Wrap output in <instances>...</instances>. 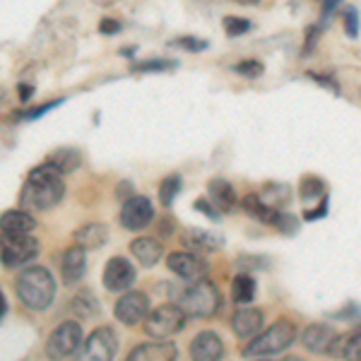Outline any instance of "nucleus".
Returning a JSON list of instances; mask_svg holds the SVG:
<instances>
[{
	"label": "nucleus",
	"instance_id": "nucleus-30",
	"mask_svg": "<svg viewBox=\"0 0 361 361\" xmlns=\"http://www.w3.org/2000/svg\"><path fill=\"white\" fill-rule=\"evenodd\" d=\"M250 27L253 25H250V20H246V17H236V15L224 17V29L229 37H241V34L250 32Z\"/></svg>",
	"mask_w": 361,
	"mask_h": 361
},
{
	"label": "nucleus",
	"instance_id": "nucleus-32",
	"mask_svg": "<svg viewBox=\"0 0 361 361\" xmlns=\"http://www.w3.org/2000/svg\"><path fill=\"white\" fill-rule=\"evenodd\" d=\"M345 32L349 39L359 37V10L354 5H347L345 8Z\"/></svg>",
	"mask_w": 361,
	"mask_h": 361
},
{
	"label": "nucleus",
	"instance_id": "nucleus-19",
	"mask_svg": "<svg viewBox=\"0 0 361 361\" xmlns=\"http://www.w3.org/2000/svg\"><path fill=\"white\" fill-rule=\"evenodd\" d=\"M130 253L140 260V265L152 267L159 263L161 255H164V246H161V241L154 236H140L130 243Z\"/></svg>",
	"mask_w": 361,
	"mask_h": 361
},
{
	"label": "nucleus",
	"instance_id": "nucleus-5",
	"mask_svg": "<svg viewBox=\"0 0 361 361\" xmlns=\"http://www.w3.org/2000/svg\"><path fill=\"white\" fill-rule=\"evenodd\" d=\"M185 323V313L180 311L178 304H164L157 306L154 311H149L145 316L142 325L145 333H147L152 340H166V337L176 335Z\"/></svg>",
	"mask_w": 361,
	"mask_h": 361
},
{
	"label": "nucleus",
	"instance_id": "nucleus-22",
	"mask_svg": "<svg viewBox=\"0 0 361 361\" xmlns=\"http://www.w3.org/2000/svg\"><path fill=\"white\" fill-rule=\"evenodd\" d=\"M80 152L78 149H73V147H61V149H54L49 157H46V164H51L56 169L58 173H70V171H75V169L80 166Z\"/></svg>",
	"mask_w": 361,
	"mask_h": 361
},
{
	"label": "nucleus",
	"instance_id": "nucleus-1",
	"mask_svg": "<svg viewBox=\"0 0 361 361\" xmlns=\"http://www.w3.org/2000/svg\"><path fill=\"white\" fill-rule=\"evenodd\" d=\"M63 195H66L63 173H58L51 164L42 161V164L29 171L25 188H22V195H20V202L29 209L46 212V209L56 207L58 202L63 200Z\"/></svg>",
	"mask_w": 361,
	"mask_h": 361
},
{
	"label": "nucleus",
	"instance_id": "nucleus-6",
	"mask_svg": "<svg viewBox=\"0 0 361 361\" xmlns=\"http://www.w3.org/2000/svg\"><path fill=\"white\" fill-rule=\"evenodd\" d=\"M80 345H82V328H80V323H75V320H66V323H61L54 333L49 335L44 352L51 361H61L78 352Z\"/></svg>",
	"mask_w": 361,
	"mask_h": 361
},
{
	"label": "nucleus",
	"instance_id": "nucleus-41",
	"mask_svg": "<svg viewBox=\"0 0 361 361\" xmlns=\"http://www.w3.org/2000/svg\"><path fill=\"white\" fill-rule=\"evenodd\" d=\"M17 92H20V102H27V99L29 97H32V87H27V85H20V90H17Z\"/></svg>",
	"mask_w": 361,
	"mask_h": 361
},
{
	"label": "nucleus",
	"instance_id": "nucleus-26",
	"mask_svg": "<svg viewBox=\"0 0 361 361\" xmlns=\"http://www.w3.org/2000/svg\"><path fill=\"white\" fill-rule=\"evenodd\" d=\"M258 197L265 202L267 207L282 209V207L289 202V197H292V190H289L287 185H282V183H270V185L265 188V193H263V195H258Z\"/></svg>",
	"mask_w": 361,
	"mask_h": 361
},
{
	"label": "nucleus",
	"instance_id": "nucleus-34",
	"mask_svg": "<svg viewBox=\"0 0 361 361\" xmlns=\"http://www.w3.org/2000/svg\"><path fill=\"white\" fill-rule=\"evenodd\" d=\"M176 63H171V61H145V63H137L135 68V73H161V70H171Z\"/></svg>",
	"mask_w": 361,
	"mask_h": 361
},
{
	"label": "nucleus",
	"instance_id": "nucleus-33",
	"mask_svg": "<svg viewBox=\"0 0 361 361\" xmlns=\"http://www.w3.org/2000/svg\"><path fill=\"white\" fill-rule=\"evenodd\" d=\"M234 70L238 75H243V78H260L265 68L260 61H241V63H236Z\"/></svg>",
	"mask_w": 361,
	"mask_h": 361
},
{
	"label": "nucleus",
	"instance_id": "nucleus-31",
	"mask_svg": "<svg viewBox=\"0 0 361 361\" xmlns=\"http://www.w3.org/2000/svg\"><path fill=\"white\" fill-rule=\"evenodd\" d=\"M272 226L282 231V234H296V231H299V222H296V219L292 217V214L282 212V209H277L275 222H272Z\"/></svg>",
	"mask_w": 361,
	"mask_h": 361
},
{
	"label": "nucleus",
	"instance_id": "nucleus-42",
	"mask_svg": "<svg viewBox=\"0 0 361 361\" xmlns=\"http://www.w3.org/2000/svg\"><path fill=\"white\" fill-rule=\"evenodd\" d=\"M5 311H8V304H5V296H3V292H0V320H3Z\"/></svg>",
	"mask_w": 361,
	"mask_h": 361
},
{
	"label": "nucleus",
	"instance_id": "nucleus-29",
	"mask_svg": "<svg viewBox=\"0 0 361 361\" xmlns=\"http://www.w3.org/2000/svg\"><path fill=\"white\" fill-rule=\"evenodd\" d=\"M323 190H325L323 180L316 176H306L301 180V200H316V197L323 195Z\"/></svg>",
	"mask_w": 361,
	"mask_h": 361
},
{
	"label": "nucleus",
	"instance_id": "nucleus-28",
	"mask_svg": "<svg viewBox=\"0 0 361 361\" xmlns=\"http://www.w3.org/2000/svg\"><path fill=\"white\" fill-rule=\"evenodd\" d=\"M180 190V176H166L164 180L159 183V200L161 205L169 207L173 202V197L178 195Z\"/></svg>",
	"mask_w": 361,
	"mask_h": 361
},
{
	"label": "nucleus",
	"instance_id": "nucleus-7",
	"mask_svg": "<svg viewBox=\"0 0 361 361\" xmlns=\"http://www.w3.org/2000/svg\"><path fill=\"white\" fill-rule=\"evenodd\" d=\"M39 253V241L34 236H13L0 231V260L5 267H20L34 260Z\"/></svg>",
	"mask_w": 361,
	"mask_h": 361
},
{
	"label": "nucleus",
	"instance_id": "nucleus-43",
	"mask_svg": "<svg viewBox=\"0 0 361 361\" xmlns=\"http://www.w3.org/2000/svg\"><path fill=\"white\" fill-rule=\"evenodd\" d=\"M282 361H301V359H296V357H289V359H282Z\"/></svg>",
	"mask_w": 361,
	"mask_h": 361
},
{
	"label": "nucleus",
	"instance_id": "nucleus-25",
	"mask_svg": "<svg viewBox=\"0 0 361 361\" xmlns=\"http://www.w3.org/2000/svg\"><path fill=\"white\" fill-rule=\"evenodd\" d=\"M231 299L236 304H250L255 299V279L250 275H236L231 282Z\"/></svg>",
	"mask_w": 361,
	"mask_h": 361
},
{
	"label": "nucleus",
	"instance_id": "nucleus-12",
	"mask_svg": "<svg viewBox=\"0 0 361 361\" xmlns=\"http://www.w3.org/2000/svg\"><path fill=\"white\" fill-rule=\"evenodd\" d=\"M166 265L173 275H178L180 279H188V282H197L207 275V263L202 258H197L195 253H185V250H178V253H171L166 258Z\"/></svg>",
	"mask_w": 361,
	"mask_h": 361
},
{
	"label": "nucleus",
	"instance_id": "nucleus-10",
	"mask_svg": "<svg viewBox=\"0 0 361 361\" xmlns=\"http://www.w3.org/2000/svg\"><path fill=\"white\" fill-rule=\"evenodd\" d=\"M135 277V265L128 258H123V255H116L104 267V287L109 292H126V289L133 287Z\"/></svg>",
	"mask_w": 361,
	"mask_h": 361
},
{
	"label": "nucleus",
	"instance_id": "nucleus-44",
	"mask_svg": "<svg viewBox=\"0 0 361 361\" xmlns=\"http://www.w3.org/2000/svg\"><path fill=\"white\" fill-rule=\"evenodd\" d=\"M258 361H267V359H258Z\"/></svg>",
	"mask_w": 361,
	"mask_h": 361
},
{
	"label": "nucleus",
	"instance_id": "nucleus-40",
	"mask_svg": "<svg viewBox=\"0 0 361 361\" xmlns=\"http://www.w3.org/2000/svg\"><path fill=\"white\" fill-rule=\"evenodd\" d=\"M325 212H328V202H323V205H320L318 209H306L304 217L306 219H318V217H323Z\"/></svg>",
	"mask_w": 361,
	"mask_h": 361
},
{
	"label": "nucleus",
	"instance_id": "nucleus-21",
	"mask_svg": "<svg viewBox=\"0 0 361 361\" xmlns=\"http://www.w3.org/2000/svg\"><path fill=\"white\" fill-rule=\"evenodd\" d=\"M109 241V229L104 224H85L75 231V246L85 248V250H97Z\"/></svg>",
	"mask_w": 361,
	"mask_h": 361
},
{
	"label": "nucleus",
	"instance_id": "nucleus-27",
	"mask_svg": "<svg viewBox=\"0 0 361 361\" xmlns=\"http://www.w3.org/2000/svg\"><path fill=\"white\" fill-rule=\"evenodd\" d=\"M73 311L78 313L80 318H92L99 311V306H97V301L92 299L90 292H80L73 301Z\"/></svg>",
	"mask_w": 361,
	"mask_h": 361
},
{
	"label": "nucleus",
	"instance_id": "nucleus-20",
	"mask_svg": "<svg viewBox=\"0 0 361 361\" xmlns=\"http://www.w3.org/2000/svg\"><path fill=\"white\" fill-rule=\"evenodd\" d=\"M207 193H209V202L219 209V212H229L231 207L236 205V190L229 180L224 178H212L207 183Z\"/></svg>",
	"mask_w": 361,
	"mask_h": 361
},
{
	"label": "nucleus",
	"instance_id": "nucleus-8",
	"mask_svg": "<svg viewBox=\"0 0 361 361\" xmlns=\"http://www.w3.org/2000/svg\"><path fill=\"white\" fill-rule=\"evenodd\" d=\"M118 340L109 325H102L82 342V347L75 354V361H114Z\"/></svg>",
	"mask_w": 361,
	"mask_h": 361
},
{
	"label": "nucleus",
	"instance_id": "nucleus-3",
	"mask_svg": "<svg viewBox=\"0 0 361 361\" xmlns=\"http://www.w3.org/2000/svg\"><path fill=\"white\" fill-rule=\"evenodd\" d=\"M296 340V325L287 318H279L263 335H255L250 345L243 349L246 357H270V354L284 352Z\"/></svg>",
	"mask_w": 361,
	"mask_h": 361
},
{
	"label": "nucleus",
	"instance_id": "nucleus-17",
	"mask_svg": "<svg viewBox=\"0 0 361 361\" xmlns=\"http://www.w3.org/2000/svg\"><path fill=\"white\" fill-rule=\"evenodd\" d=\"M231 328L241 340H253L263 330V311L258 308H238L231 318Z\"/></svg>",
	"mask_w": 361,
	"mask_h": 361
},
{
	"label": "nucleus",
	"instance_id": "nucleus-11",
	"mask_svg": "<svg viewBox=\"0 0 361 361\" xmlns=\"http://www.w3.org/2000/svg\"><path fill=\"white\" fill-rule=\"evenodd\" d=\"M147 313H149V299L145 292H126L116 301V318L123 325L142 323Z\"/></svg>",
	"mask_w": 361,
	"mask_h": 361
},
{
	"label": "nucleus",
	"instance_id": "nucleus-35",
	"mask_svg": "<svg viewBox=\"0 0 361 361\" xmlns=\"http://www.w3.org/2000/svg\"><path fill=\"white\" fill-rule=\"evenodd\" d=\"M171 46H180V49H185V51H205L207 42L197 37H178V39H173Z\"/></svg>",
	"mask_w": 361,
	"mask_h": 361
},
{
	"label": "nucleus",
	"instance_id": "nucleus-4",
	"mask_svg": "<svg viewBox=\"0 0 361 361\" xmlns=\"http://www.w3.org/2000/svg\"><path fill=\"white\" fill-rule=\"evenodd\" d=\"M222 306V296H219V289L214 287L207 279H197L193 282V287H188L178 299V308L185 313V316L193 318H209L219 311Z\"/></svg>",
	"mask_w": 361,
	"mask_h": 361
},
{
	"label": "nucleus",
	"instance_id": "nucleus-14",
	"mask_svg": "<svg viewBox=\"0 0 361 361\" xmlns=\"http://www.w3.org/2000/svg\"><path fill=\"white\" fill-rule=\"evenodd\" d=\"M85 270H87V255H85V248L80 246H70L61 258V277H63V284L73 287L78 284L80 279L85 277Z\"/></svg>",
	"mask_w": 361,
	"mask_h": 361
},
{
	"label": "nucleus",
	"instance_id": "nucleus-23",
	"mask_svg": "<svg viewBox=\"0 0 361 361\" xmlns=\"http://www.w3.org/2000/svg\"><path fill=\"white\" fill-rule=\"evenodd\" d=\"M330 354L333 357H342L345 361H361V333L337 337Z\"/></svg>",
	"mask_w": 361,
	"mask_h": 361
},
{
	"label": "nucleus",
	"instance_id": "nucleus-36",
	"mask_svg": "<svg viewBox=\"0 0 361 361\" xmlns=\"http://www.w3.org/2000/svg\"><path fill=\"white\" fill-rule=\"evenodd\" d=\"M195 209H197V212H205L209 219H219V209L214 207L209 200H205V197H200V200L195 202Z\"/></svg>",
	"mask_w": 361,
	"mask_h": 361
},
{
	"label": "nucleus",
	"instance_id": "nucleus-13",
	"mask_svg": "<svg viewBox=\"0 0 361 361\" xmlns=\"http://www.w3.org/2000/svg\"><path fill=\"white\" fill-rule=\"evenodd\" d=\"M222 357H224V342L212 330L195 335V340L190 342V359L193 361H222Z\"/></svg>",
	"mask_w": 361,
	"mask_h": 361
},
{
	"label": "nucleus",
	"instance_id": "nucleus-24",
	"mask_svg": "<svg viewBox=\"0 0 361 361\" xmlns=\"http://www.w3.org/2000/svg\"><path fill=\"white\" fill-rule=\"evenodd\" d=\"M183 243L193 250H202V253H209V250H217L222 246V238L209 234V231H202V229H188L183 234Z\"/></svg>",
	"mask_w": 361,
	"mask_h": 361
},
{
	"label": "nucleus",
	"instance_id": "nucleus-38",
	"mask_svg": "<svg viewBox=\"0 0 361 361\" xmlns=\"http://www.w3.org/2000/svg\"><path fill=\"white\" fill-rule=\"evenodd\" d=\"M318 34H320V27H311V29L306 32L304 56H306V54H311V51H313V46H316V42H318Z\"/></svg>",
	"mask_w": 361,
	"mask_h": 361
},
{
	"label": "nucleus",
	"instance_id": "nucleus-39",
	"mask_svg": "<svg viewBox=\"0 0 361 361\" xmlns=\"http://www.w3.org/2000/svg\"><path fill=\"white\" fill-rule=\"evenodd\" d=\"M121 25L116 20H102V34H116Z\"/></svg>",
	"mask_w": 361,
	"mask_h": 361
},
{
	"label": "nucleus",
	"instance_id": "nucleus-9",
	"mask_svg": "<svg viewBox=\"0 0 361 361\" xmlns=\"http://www.w3.org/2000/svg\"><path fill=\"white\" fill-rule=\"evenodd\" d=\"M154 219V207L149 202V197L145 195H130L121 207V224L130 231H140L145 226H149Z\"/></svg>",
	"mask_w": 361,
	"mask_h": 361
},
{
	"label": "nucleus",
	"instance_id": "nucleus-15",
	"mask_svg": "<svg viewBox=\"0 0 361 361\" xmlns=\"http://www.w3.org/2000/svg\"><path fill=\"white\" fill-rule=\"evenodd\" d=\"M337 340V333L330 325H323V323H313L308 325V328L304 330V335H301V342H304V347L308 349V352L313 354H325L330 352Z\"/></svg>",
	"mask_w": 361,
	"mask_h": 361
},
{
	"label": "nucleus",
	"instance_id": "nucleus-18",
	"mask_svg": "<svg viewBox=\"0 0 361 361\" xmlns=\"http://www.w3.org/2000/svg\"><path fill=\"white\" fill-rule=\"evenodd\" d=\"M37 219L27 212V209H8V212L0 214V231L3 234H13V236H25L32 234Z\"/></svg>",
	"mask_w": 361,
	"mask_h": 361
},
{
	"label": "nucleus",
	"instance_id": "nucleus-16",
	"mask_svg": "<svg viewBox=\"0 0 361 361\" xmlns=\"http://www.w3.org/2000/svg\"><path fill=\"white\" fill-rule=\"evenodd\" d=\"M176 357H178L176 345L164 340H154L133 349L128 361H176Z\"/></svg>",
	"mask_w": 361,
	"mask_h": 361
},
{
	"label": "nucleus",
	"instance_id": "nucleus-2",
	"mask_svg": "<svg viewBox=\"0 0 361 361\" xmlns=\"http://www.w3.org/2000/svg\"><path fill=\"white\" fill-rule=\"evenodd\" d=\"M17 296L27 308L32 311H44V308L51 306L56 296V279L51 277V272L46 267H27V270L20 272L17 277Z\"/></svg>",
	"mask_w": 361,
	"mask_h": 361
},
{
	"label": "nucleus",
	"instance_id": "nucleus-37",
	"mask_svg": "<svg viewBox=\"0 0 361 361\" xmlns=\"http://www.w3.org/2000/svg\"><path fill=\"white\" fill-rule=\"evenodd\" d=\"M58 104H63V99H58V102H49L46 106L32 109V111H22V114H20V118H39V116H44L46 111H51V109L58 106Z\"/></svg>",
	"mask_w": 361,
	"mask_h": 361
}]
</instances>
